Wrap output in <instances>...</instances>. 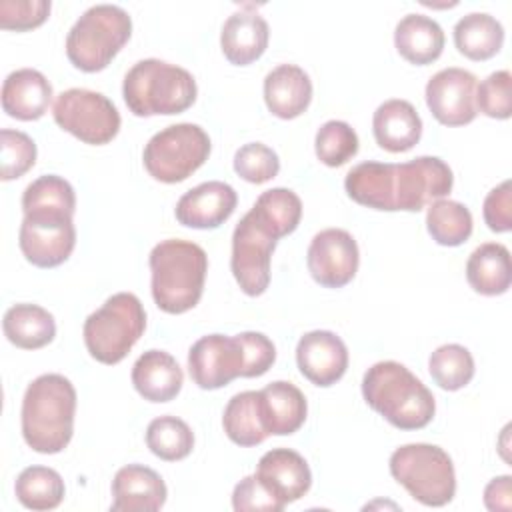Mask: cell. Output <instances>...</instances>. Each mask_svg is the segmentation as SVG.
<instances>
[{
  "label": "cell",
  "instance_id": "6da1fadb",
  "mask_svg": "<svg viewBox=\"0 0 512 512\" xmlns=\"http://www.w3.org/2000/svg\"><path fill=\"white\" fill-rule=\"evenodd\" d=\"M454 174L438 156H418L408 162H362L344 180L346 194L374 210L418 212L450 194Z\"/></svg>",
  "mask_w": 512,
  "mask_h": 512
},
{
  "label": "cell",
  "instance_id": "7a4b0ae2",
  "mask_svg": "<svg viewBox=\"0 0 512 512\" xmlns=\"http://www.w3.org/2000/svg\"><path fill=\"white\" fill-rule=\"evenodd\" d=\"M76 390L62 374L34 378L22 398V436L40 454L62 452L74 434Z\"/></svg>",
  "mask_w": 512,
  "mask_h": 512
},
{
  "label": "cell",
  "instance_id": "3957f363",
  "mask_svg": "<svg viewBox=\"0 0 512 512\" xmlns=\"http://www.w3.org/2000/svg\"><path fill=\"white\" fill-rule=\"evenodd\" d=\"M366 404L394 428L420 430L436 414L434 394L404 364L382 360L372 364L362 378Z\"/></svg>",
  "mask_w": 512,
  "mask_h": 512
},
{
  "label": "cell",
  "instance_id": "277c9868",
  "mask_svg": "<svg viewBox=\"0 0 512 512\" xmlns=\"http://www.w3.org/2000/svg\"><path fill=\"white\" fill-rule=\"evenodd\" d=\"M148 264L152 298L162 312L184 314L200 302L208 272V256L202 246L168 238L152 248Z\"/></svg>",
  "mask_w": 512,
  "mask_h": 512
},
{
  "label": "cell",
  "instance_id": "5b68a950",
  "mask_svg": "<svg viewBox=\"0 0 512 512\" xmlns=\"http://www.w3.org/2000/svg\"><path fill=\"white\" fill-rule=\"evenodd\" d=\"M196 92V80L186 68L158 58L138 60L122 84L128 110L140 118L180 114L194 104Z\"/></svg>",
  "mask_w": 512,
  "mask_h": 512
},
{
  "label": "cell",
  "instance_id": "8992f818",
  "mask_svg": "<svg viewBox=\"0 0 512 512\" xmlns=\"http://www.w3.org/2000/svg\"><path fill=\"white\" fill-rule=\"evenodd\" d=\"M132 18L116 4L90 6L66 36V56L82 72H100L130 40Z\"/></svg>",
  "mask_w": 512,
  "mask_h": 512
},
{
  "label": "cell",
  "instance_id": "52a82bcc",
  "mask_svg": "<svg viewBox=\"0 0 512 512\" xmlns=\"http://www.w3.org/2000/svg\"><path fill=\"white\" fill-rule=\"evenodd\" d=\"M146 330V312L132 292L112 294L84 320L82 336L90 356L102 364L122 362Z\"/></svg>",
  "mask_w": 512,
  "mask_h": 512
},
{
  "label": "cell",
  "instance_id": "ba28073f",
  "mask_svg": "<svg viewBox=\"0 0 512 512\" xmlns=\"http://www.w3.org/2000/svg\"><path fill=\"white\" fill-rule=\"evenodd\" d=\"M388 468L392 478L424 506H446L456 494L452 458L436 444H404L392 452Z\"/></svg>",
  "mask_w": 512,
  "mask_h": 512
},
{
  "label": "cell",
  "instance_id": "9c48e42d",
  "mask_svg": "<svg viewBox=\"0 0 512 512\" xmlns=\"http://www.w3.org/2000/svg\"><path fill=\"white\" fill-rule=\"evenodd\" d=\"M206 130L192 122H180L156 132L142 152L146 172L164 184H176L192 176L210 156Z\"/></svg>",
  "mask_w": 512,
  "mask_h": 512
},
{
  "label": "cell",
  "instance_id": "30bf717a",
  "mask_svg": "<svg viewBox=\"0 0 512 512\" xmlns=\"http://www.w3.org/2000/svg\"><path fill=\"white\" fill-rule=\"evenodd\" d=\"M54 122L84 144H108L120 130V112L104 94L88 88L60 92L52 106Z\"/></svg>",
  "mask_w": 512,
  "mask_h": 512
},
{
  "label": "cell",
  "instance_id": "8fae6325",
  "mask_svg": "<svg viewBox=\"0 0 512 512\" xmlns=\"http://www.w3.org/2000/svg\"><path fill=\"white\" fill-rule=\"evenodd\" d=\"M276 238L248 210L232 232L230 268L248 296H260L270 284V262L276 248Z\"/></svg>",
  "mask_w": 512,
  "mask_h": 512
},
{
  "label": "cell",
  "instance_id": "7c38bea8",
  "mask_svg": "<svg viewBox=\"0 0 512 512\" xmlns=\"http://www.w3.org/2000/svg\"><path fill=\"white\" fill-rule=\"evenodd\" d=\"M306 264L310 276L324 288H342L358 272L360 254L354 236L342 228H326L314 234Z\"/></svg>",
  "mask_w": 512,
  "mask_h": 512
},
{
  "label": "cell",
  "instance_id": "4fadbf2b",
  "mask_svg": "<svg viewBox=\"0 0 512 512\" xmlns=\"http://www.w3.org/2000/svg\"><path fill=\"white\" fill-rule=\"evenodd\" d=\"M244 352L236 336L208 334L196 340L188 352V372L202 390H218L242 376Z\"/></svg>",
  "mask_w": 512,
  "mask_h": 512
},
{
  "label": "cell",
  "instance_id": "5bb4252c",
  "mask_svg": "<svg viewBox=\"0 0 512 512\" xmlns=\"http://www.w3.org/2000/svg\"><path fill=\"white\" fill-rule=\"evenodd\" d=\"M426 106L444 126L470 124L476 110V76L464 68H444L426 84Z\"/></svg>",
  "mask_w": 512,
  "mask_h": 512
},
{
  "label": "cell",
  "instance_id": "9a60e30c",
  "mask_svg": "<svg viewBox=\"0 0 512 512\" xmlns=\"http://www.w3.org/2000/svg\"><path fill=\"white\" fill-rule=\"evenodd\" d=\"M18 244L24 258L38 268H54L66 262L76 246L74 220L22 218Z\"/></svg>",
  "mask_w": 512,
  "mask_h": 512
},
{
  "label": "cell",
  "instance_id": "2e32d148",
  "mask_svg": "<svg viewBox=\"0 0 512 512\" xmlns=\"http://www.w3.org/2000/svg\"><path fill=\"white\" fill-rule=\"evenodd\" d=\"M296 364L306 380L326 388L344 376L348 368V348L334 332L312 330L298 340Z\"/></svg>",
  "mask_w": 512,
  "mask_h": 512
},
{
  "label": "cell",
  "instance_id": "e0dca14e",
  "mask_svg": "<svg viewBox=\"0 0 512 512\" xmlns=\"http://www.w3.org/2000/svg\"><path fill=\"white\" fill-rule=\"evenodd\" d=\"M238 204L236 190L220 180L202 182L180 196L174 214L182 226L212 230L224 224Z\"/></svg>",
  "mask_w": 512,
  "mask_h": 512
},
{
  "label": "cell",
  "instance_id": "ac0fdd59",
  "mask_svg": "<svg viewBox=\"0 0 512 512\" xmlns=\"http://www.w3.org/2000/svg\"><path fill=\"white\" fill-rule=\"evenodd\" d=\"M258 480L282 502L300 500L312 486V472L302 454L290 448H274L262 454L256 466Z\"/></svg>",
  "mask_w": 512,
  "mask_h": 512
},
{
  "label": "cell",
  "instance_id": "d6986e66",
  "mask_svg": "<svg viewBox=\"0 0 512 512\" xmlns=\"http://www.w3.org/2000/svg\"><path fill=\"white\" fill-rule=\"evenodd\" d=\"M168 496L162 476L142 464L122 466L112 480V512H156Z\"/></svg>",
  "mask_w": 512,
  "mask_h": 512
},
{
  "label": "cell",
  "instance_id": "ffe728a7",
  "mask_svg": "<svg viewBox=\"0 0 512 512\" xmlns=\"http://www.w3.org/2000/svg\"><path fill=\"white\" fill-rule=\"evenodd\" d=\"M52 84L34 68L10 72L2 84V108L16 120H38L52 102Z\"/></svg>",
  "mask_w": 512,
  "mask_h": 512
},
{
  "label": "cell",
  "instance_id": "44dd1931",
  "mask_svg": "<svg viewBox=\"0 0 512 512\" xmlns=\"http://www.w3.org/2000/svg\"><path fill=\"white\" fill-rule=\"evenodd\" d=\"M312 100V80L296 64H280L264 78V102L268 110L282 118L292 120L306 112Z\"/></svg>",
  "mask_w": 512,
  "mask_h": 512
},
{
  "label": "cell",
  "instance_id": "7402d4cb",
  "mask_svg": "<svg viewBox=\"0 0 512 512\" xmlns=\"http://www.w3.org/2000/svg\"><path fill=\"white\" fill-rule=\"evenodd\" d=\"M182 382L180 364L164 350H146L132 366V384L148 402H170L182 390Z\"/></svg>",
  "mask_w": 512,
  "mask_h": 512
},
{
  "label": "cell",
  "instance_id": "603a6c76",
  "mask_svg": "<svg viewBox=\"0 0 512 512\" xmlns=\"http://www.w3.org/2000/svg\"><path fill=\"white\" fill-rule=\"evenodd\" d=\"M268 22L252 10L230 14L220 32V46L230 64L248 66L258 60L268 46Z\"/></svg>",
  "mask_w": 512,
  "mask_h": 512
},
{
  "label": "cell",
  "instance_id": "cb8c5ba5",
  "mask_svg": "<svg viewBox=\"0 0 512 512\" xmlns=\"http://www.w3.org/2000/svg\"><path fill=\"white\" fill-rule=\"evenodd\" d=\"M372 132L380 148L394 154L408 152L422 136V118L408 100L392 98L376 108Z\"/></svg>",
  "mask_w": 512,
  "mask_h": 512
},
{
  "label": "cell",
  "instance_id": "d4e9b609",
  "mask_svg": "<svg viewBox=\"0 0 512 512\" xmlns=\"http://www.w3.org/2000/svg\"><path fill=\"white\" fill-rule=\"evenodd\" d=\"M260 392L262 420L268 434H294L306 420L308 404L298 386L286 380L266 384Z\"/></svg>",
  "mask_w": 512,
  "mask_h": 512
},
{
  "label": "cell",
  "instance_id": "484cf974",
  "mask_svg": "<svg viewBox=\"0 0 512 512\" xmlns=\"http://www.w3.org/2000/svg\"><path fill=\"white\" fill-rule=\"evenodd\" d=\"M76 194L68 180L56 174H44L30 182L22 194L24 218L32 220H72Z\"/></svg>",
  "mask_w": 512,
  "mask_h": 512
},
{
  "label": "cell",
  "instance_id": "4316f807",
  "mask_svg": "<svg viewBox=\"0 0 512 512\" xmlns=\"http://www.w3.org/2000/svg\"><path fill=\"white\" fill-rule=\"evenodd\" d=\"M398 54L416 66H426L440 58L444 50L442 26L424 14H406L394 28Z\"/></svg>",
  "mask_w": 512,
  "mask_h": 512
},
{
  "label": "cell",
  "instance_id": "83f0119b",
  "mask_svg": "<svg viewBox=\"0 0 512 512\" xmlns=\"http://www.w3.org/2000/svg\"><path fill=\"white\" fill-rule=\"evenodd\" d=\"M466 280L482 296H500L510 288V252L500 242L480 244L466 262Z\"/></svg>",
  "mask_w": 512,
  "mask_h": 512
},
{
  "label": "cell",
  "instance_id": "f1b7e54d",
  "mask_svg": "<svg viewBox=\"0 0 512 512\" xmlns=\"http://www.w3.org/2000/svg\"><path fill=\"white\" fill-rule=\"evenodd\" d=\"M2 330L10 344L22 350H38L56 336L54 316L38 304H14L4 312Z\"/></svg>",
  "mask_w": 512,
  "mask_h": 512
},
{
  "label": "cell",
  "instance_id": "f546056e",
  "mask_svg": "<svg viewBox=\"0 0 512 512\" xmlns=\"http://www.w3.org/2000/svg\"><path fill=\"white\" fill-rule=\"evenodd\" d=\"M454 44L458 52L470 60H488L500 52L504 44V28L486 12H470L456 22Z\"/></svg>",
  "mask_w": 512,
  "mask_h": 512
},
{
  "label": "cell",
  "instance_id": "4dcf8cb0",
  "mask_svg": "<svg viewBox=\"0 0 512 512\" xmlns=\"http://www.w3.org/2000/svg\"><path fill=\"white\" fill-rule=\"evenodd\" d=\"M222 426L226 436L244 448L262 444L270 434L264 428L262 420V406H260V392L246 390L234 394L222 414Z\"/></svg>",
  "mask_w": 512,
  "mask_h": 512
},
{
  "label": "cell",
  "instance_id": "1f68e13d",
  "mask_svg": "<svg viewBox=\"0 0 512 512\" xmlns=\"http://www.w3.org/2000/svg\"><path fill=\"white\" fill-rule=\"evenodd\" d=\"M254 218L276 240L292 234L302 218V202L296 192L288 188H272L262 192L250 208Z\"/></svg>",
  "mask_w": 512,
  "mask_h": 512
},
{
  "label": "cell",
  "instance_id": "d6a6232c",
  "mask_svg": "<svg viewBox=\"0 0 512 512\" xmlns=\"http://www.w3.org/2000/svg\"><path fill=\"white\" fill-rule=\"evenodd\" d=\"M18 502L28 510H54L64 500V480L48 466L24 468L14 484Z\"/></svg>",
  "mask_w": 512,
  "mask_h": 512
},
{
  "label": "cell",
  "instance_id": "836d02e7",
  "mask_svg": "<svg viewBox=\"0 0 512 512\" xmlns=\"http://www.w3.org/2000/svg\"><path fill=\"white\" fill-rule=\"evenodd\" d=\"M472 226V214L462 202L438 198L428 204L426 228L436 244L460 246L470 238Z\"/></svg>",
  "mask_w": 512,
  "mask_h": 512
},
{
  "label": "cell",
  "instance_id": "e575fe53",
  "mask_svg": "<svg viewBox=\"0 0 512 512\" xmlns=\"http://www.w3.org/2000/svg\"><path fill=\"white\" fill-rule=\"evenodd\" d=\"M146 446L160 460L176 462L192 452L194 432L182 418L158 416L146 428Z\"/></svg>",
  "mask_w": 512,
  "mask_h": 512
},
{
  "label": "cell",
  "instance_id": "d590c367",
  "mask_svg": "<svg viewBox=\"0 0 512 512\" xmlns=\"http://www.w3.org/2000/svg\"><path fill=\"white\" fill-rule=\"evenodd\" d=\"M432 380L448 392H456L474 378V358L462 344H442L428 358Z\"/></svg>",
  "mask_w": 512,
  "mask_h": 512
},
{
  "label": "cell",
  "instance_id": "8d00e7d4",
  "mask_svg": "<svg viewBox=\"0 0 512 512\" xmlns=\"http://www.w3.org/2000/svg\"><path fill=\"white\" fill-rule=\"evenodd\" d=\"M316 156L322 164L336 168L352 160L358 152V134L348 122L328 120L324 122L314 138Z\"/></svg>",
  "mask_w": 512,
  "mask_h": 512
},
{
  "label": "cell",
  "instance_id": "74e56055",
  "mask_svg": "<svg viewBox=\"0 0 512 512\" xmlns=\"http://www.w3.org/2000/svg\"><path fill=\"white\" fill-rule=\"evenodd\" d=\"M36 162L34 140L20 130H0V178L4 182L24 176Z\"/></svg>",
  "mask_w": 512,
  "mask_h": 512
},
{
  "label": "cell",
  "instance_id": "f35d334b",
  "mask_svg": "<svg viewBox=\"0 0 512 512\" xmlns=\"http://www.w3.org/2000/svg\"><path fill=\"white\" fill-rule=\"evenodd\" d=\"M278 170V154L262 142H248L240 146L234 154V172L250 184H264L272 180L278 174Z\"/></svg>",
  "mask_w": 512,
  "mask_h": 512
},
{
  "label": "cell",
  "instance_id": "ab89813d",
  "mask_svg": "<svg viewBox=\"0 0 512 512\" xmlns=\"http://www.w3.org/2000/svg\"><path fill=\"white\" fill-rule=\"evenodd\" d=\"M476 110L488 118L506 120L512 114V76L508 70L488 74L476 86Z\"/></svg>",
  "mask_w": 512,
  "mask_h": 512
},
{
  "label": "cell",
  "instance_id": "60d3db41",
  "mask_svg": "<svg viewBox=\"0 0 512 512\" xmlns=\"http://www.w3.org/2000/svg\"><path fill=\"white\" fill-rule=\"evenodd\" d=\"M52 4L48 0H2L0 28L4 30H32L44 24Z\"/></svg>",
  "mask_w": 512,
  "mask_h": 512
},
{
  "label": "cell",
  "instance_id": "b9f144b4",
  "mask_svg": "<svg viewBox=\"0 0 512 512\" xmlns=\"http://www.w3.org/2000/svg\"><path fill=\"white\" fill-rule=\"evenodd\" d=\"M282 504L260 480L256 474L242 478L232 492V508L236 512H280Z\"/></svg>",
  "mask_w": 512,
  "mask_h": 512
},
{
  "label": "cell",
  "instance_id": "7bdbcfd3",
  "mask_svg": "<svg viewBox=\"0 0 512 512\" xmlns=\"http://www.w3.org/2000/svg\"><path fill=\"white\" fill-rule=\"evenodd\" d=\"M236 338L240 340L244 352L242 378H256L266 374L276 360V348L272 340L262 332H240Z\"/></svg>",
  "mask_w": 512,
  "mask_h": 512
},
{
  "label": "cell",
  "instance_id": "ee69618b",
  "mask_svg": "<svg viewBox=\"0 0 512 512\" xmlns=\"http://www.w3.org/2000/svg\"><path fill=\"white\" fill-rule=\"evenodd\" d=\"M484 222L492 232H510L512 230V188L510 180L500 182L492 188L482 206Z\"/></svg>",
  "mask_w": 512,
  "mask_h": 512
},
{
  "label": "cell",
  "instance_id": "f6af8a7d",
  "mask_svg": "<svg viewBox=\"0 0 512 512\" xmlns=\"http://www.w3.org/2000/svg\"><path fill=\"white\" fill-rule=\"evenodd\" d=\"M484 504L492 512H508L512 508V476H496L484 488Z\"/></svg>",
  "mask_w": 512,
  "mask_h": 512
}]
</instances>
